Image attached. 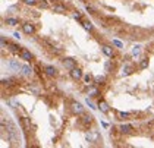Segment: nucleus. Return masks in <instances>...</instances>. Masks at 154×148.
Returning <instances> with one entry per match:
<instances>
[{
  "label": "nucleus",
  "mask_w": 154,
  "mask_h": 148,
  "mask_svg": "<svg viewBox=\"0 0 154 148\" xmlns=\"http://www.w3.org/2000/svg\"><path fill=\"white\" fill-rule=\"evenodd\" d=\"M0 43H2V48H5V47H9V41L5 38V35H2V37H0Z\"/></svg>",
  "instance_id": "obj_30"
},
{
  "label": "nucleus",
  "mask_w": 154,
  "mask_h": 148,
  "mask_svg": "<svg viewBox=\"0 0 154 148\" xmlns=\"http://www.w3.org/2000/svg\"><path fill=\"white\" fill-rule=\"evenodd\" d=\"M43 72H44V75L49 76V78H56L59 75L57 69L53 65H43Z\"/></svg>",
  "instance_id": "obj_5"
},
{
  "label": "nucleus",
  "mask_w": 154,
  "mask_h": 148,
  "mask_svg": "<svg viewBox=\"0 0 154 148\" xmlns=\"http://www.w3.org/2000/svg\"><path fill=\"white\" fill-rule=\"evenodd\" d=\"M9 65H10V67H12L13 70H16V72H21V67H22V65H21L18 60H10V62H9Z\"/></svg>",
  "instance_id": "obj_25"
},
{
  "label": "nucleus",
  "mask_w": 154,
  "mask_h": 148,
  "mask_svg": "<svg viewBox=\"0 0 154 148\" xmlns=\"http://www.w3.org/2000/svg\"><path fill=\"white\" fill-rule=\"evenodd\" d=\"M98 109H100V112H103V113H109L110 106H109V103H107L106 100H103V98H98Z\"/></svg>",
  "instance_id": "obj_17"
},
{
  "label": "nucleus",
  "mask_w": 154,
  "mask_h": 148,
  "mask_svg": "<svg viewBox=\"0 0 154 148\" xmlns=\"http://www.w3.org/2000/svg\"><path fill=\"white\" fill-rule=\"evenodd\" d=\"M101 126L107 129V128H109V123H106V122H101Z\"/></svg>",
  "instance_id": "obj_35"
},
{
  "label": "nucleus",
  "mask_w": 154,
  "mask_h": 148,
  "mask_svg": "<svg viewBox=\"0 0 154 148\" xmlns=\"http://www.w3.org/2000/svg\"><path fill=\"white\" fill-rule=\"evenodd\" d=\"M82 27H84V30L88 31V32H93V31H94V25H93L90 21H84V22H82Z\"/></svg>",
  "instance_id": "obj_23"
},
{
  "label": "nucleus",
  "mask_w": 154,
  "mask_h": 148,
  "mask_svg": "<svg viewBox=\"0 0 154 148\" xmlns=\"http://www.w3.org/2000/svg\"><path fill=\"white\" fill-rule=\"evenodd\" d=\"M21 50H22V47H21L18 43H10V44H9V52H10V53H13V54H19Z\"/></svg>",
  "instance_id": "obj_19"
},
{
  "label": "nucleus",
  "mask_w": 154,
  "mask_h": 148,
  "mask_svg": "<svg viewBox=\"0 0 154 148\" xmlns=\"http://www.w3.org/2000/svg\"><path fill=\"white\" fill-rule=\"evenodd\" d=\"M69 75H71V78L74 79V81H82V76H84V72H82V69L81 67H78V66H75L74 69H71L69 70Z\"/></svg>",
  "instance_id": "obj_7"
},
{
  "label": "nucleus",
  "mask_w": 154,
  "mask_h": 148,
  "mask_svg": "<svg viewBox=\"0 0 154 148\" xmlns=\"http://www.w3.org/2000/svg\"><path fill=\"white\" fill-rule=\"evenodd\" d=\"M115 21H118V19H116V18H112V16H109V18H104L101 22H103V27H112Z\"/></svg>",
  "instance_id": "obj_22"
},
{
  "label": "nucleus",
  "mask_w": 154,
  "mask_h": 148,
  "mask_svg": "<svg viewBox=\"0 0 154 148\" xmlns=\"http://www.w3.org/2000/svg\"><path fill=\"white\" fill-rule=\"evenodd\" d=\"M94 84L101 87V85H106L107 84V78L104 75H98V76H94Z\"/></svg>",
  "instance_id": "obj_20"
},
{
  "label": "nucleus",
  "mask_w": 154,
  "mask_h": 148,
  "mask_svg": "<svg viewBox=\"0 0 154 148\" xmlns=\"http://www.w3.org/2000/svg\"><path fill=\"white\" fill-rule=\"evenodd\" d=\"M87 104H88V107L93 109V110H97V109H98V104H94L91 100H88V97H87Z\"/></svg>",
  "instance_id": "obj_31"
},
{
  "label": "nucleus",
  "mask_w": 154,
  "mask_h": 148,
  "mask_svg": "<svg viewBox=\"0 0 154 148\" xmlns=\"http://www.w3.org/2000/svg\"><path fill=\"white\" fill-rule=\"evenodd\" d=\"M104 67H106V72H110V67H113V65H112V62H106V65H104Z\"/></svg>",
  "instance_id": "obj_33"
},
{
  "label": "nucleus",
  "mask_w": 154,
  "mask_h": 148,
  "mask_svg": "<svg viewBox=\"0 0 154 148\" xmlns=\"http://www.w3.org/2000/svg\"><path fill=\"white\" fill-rule=\"evenodd\" d=\"M21 28H22V32L25 35H34L37 32V25L32 22H24L21 23Z\"/></svg>",
  "instance_id": "obj_3"
},
{
  "label": "nucleus",
  "mask_w": 154,
  "mask_h": 148,
  "mask_svg": "<svg viewBox=\"0 0 154 148\" xmlns=\"http://www.w3.org/2000/svg\"><path fill=\"white\" fill-rule=\"evenodd\" d=\"M82 82H84L85 87H91V85H94V76L91 75V73H84Z\"/></svg>",
  "instance_id": "obj_16"
},
{
  "label": "nucleus",
  "mask_w": 154,
  "mask_h": 148,
  "mask_svg": "<svg viewBox=\"0 0 154 148\" xmlns=\"http://www.w3.org/2000/svg\"><path fill=\"white\" fill-rule=\"evenodd\" d=\"M50 10H52L53 13H57V15H66V13L69 12V6H66V5L62 3V2H56V3L52 5Z\"/></svg>",
  "instance_id": "obj_1"
},
{
  "label": "nucleus",
  "mask_w": 154,
  "mask_h": 148,
  "mask_svg": "<svg viewBox=\"0 0 154 148\" xmlns=\"http://www.w3.org/2000/svg\"><path fill=\"white\" fill-rule=\"evenodd\" d=\"M132 116H134V113H131V112H116V119L119 122H128L132 119Z\"/></svg>",
  "instance_id": "obj_10"
},
{
  "label": "nucleus",
  "mask_w": 154,
  "mask_h": 148,
  "mask_svg": "<svg viewBox=\"0 0 154 148\" xmlns=\"http://www.w3.org/2000/svg\"><path fill=\"white\" fill-rule=\"evenodd\" d=\"M100 95H101V91H100V87L98 85H91V87H88V97H98L100 98Z\"/></svg>",
  "instance_id": "obj_13"
},
{
  "label": "nucleus",
  "mask_w": 154,
  "mask_h": 148,
  "mask_svg": "<svg viewBox=\"0 0 154 148\" xmlns=\"http://www.w3.org/2000/svg\"><path fill=\"white\" fill-rule=\"evenodd\" d=\"M19 57H21V60H24V62H27V63L34 62V54L28 50V48H22L21 53H19Z\"/></svg>",
  "instance_id": "obj_8"
},
{
  "label": "nucleus",
  "mask_w": 154,
  "mask_h": 148,
  "mask_svg": "<svg viewBox=\"0 0 154 148\" xmlns=\"http://www.w3.org/2000/svg\"><path fill=\"white\" fill-rule=\"evenodd\" d=\"M82 2H85V3H87V2H88V0H82Z\"/></svg>",
  "instance_id": "obj_37"
},
{
  "label": "nucleus",
  "mask_w": 154,
  "mask_h": 148,
  "mask_svg": "<svg viewBox=\"0 0 154 148\" xmlns=\"http://www.w3.org/2000/svg\"><path fill=\"white\" fill-rule=\"evenodd\" d=\"M153 138H154V136H153Z\"/></svg>",
  "instance_id": "obj_38"
},
{
  "label": "nucleus",
  "mask_w": 154,
  "mask_h": 148,
  "mask_svg": "<svg viewBox=\"0 0 154 148\" xmlns=\"http://www.w3.org/2000/svg\"><path fill=\"white\" fill-rule=\"evenodd\" d=\"M62 65L68 69V70H71V69H74L75 66H78V65H76V60H75L74 57H63V59H62Z\"/></svg>",
  "instance_id": "obj_11"
},
{
  "label": "nucleus",
  "mask_w": 154,
  "mask_h": 148,
  "mask_svg": "<svg viewBox=\"0 0 154 148\" xmlns=\"http://www.w3.org/2000/svg\"><path fill=\"white\" fill-rule=\"evenodd\" d=\"M140 52H141V45H140V44H137V45L132 47V50H131V56H132V57H137V56L140 54Z\"/></svg>",
  "instance_id": "obj_26"
},
{
  "label": "nucleus",
  "mask_w": 154,
  "mask_h": 148,
  "mask_svg": "<svg viewBox=\"0 0 154 148\" xmlns=\"http://www.w3.org/2000/svg\"><path fill=\"white\" fill-rule=\"evenodd\" d=\"M13 38H16V40H19V38H21V34H19L18 31H15V32H13Z\"/></svg>",
  "instance_id": "obj_34"
},
{
  "label": "nucleus",
  "mask_w": 154,
  "mask_h": 148,
  "mask_svg": "<svg viewBox=\"0 0 154 148\" xmlns=\"http://www.w3.org/2000/svg\"><path fill=\"white\" fill-rule=\"evenodd\" d=\"M82 15H84V13H81L79 10H74V12H72V16H74V19H75V21H78V22L81 23V25H82V22H84V19H82Z\"/></svg>",
  "instance_id": "obj_24"
},
{
  "label": "nucleus",
  "mask_w": 154,
  "mask_h": 148,
  "mask_svg": "<svg viewBox=\"0 0 154 148\" xmlns=\"http://www.w3.org/2000/svg\"><path fill=\"white\" fill-rule=\"evenodd\" d=\"M135 72V66L134 65H131V63H125L120 69V73H119V76L120 78H125V76H129L132 75V73Z\"/></svg>",
  "instance_id": "obj_6"
},
{
  "label": "nucleus",
  "mask_w": 154,
  "mask_h": 148,
  "mask_svg": "<svg viewBox=\"0 0 154 148\" xmlns=\"http://www.w3.org/2000/svg\"><path fill=\"white\" fill-rule=\"evenodd\" d=\"M52 5H53L52 0H38L37 8H38L40 10H47V9H50V8H52Z\"/></svg>",
  "instance_id": "obj_15"
},
{
  "label": "nucleus",
  "mask_w": 154,
  "mask_h": 148,
  "mask_svg": "<svg viewBox=\"0 0 154 148\" xmlns=\"http://www.w3.org/2000/svg\"><path fill=\"white\" fill-rule=\"evenodd\" d=\"M120 135H132L135 132V126L132 125V123H128V122H122L120 125L118 126Z\"/></svg>",
  "instance_id": "obj_2"
},
{
  "label": "nucleus",
  "mask_w": 154,
  "mask_h": 148,
  "mask_svg": "<svg viewBox=\"0 0 154 148\" xmlns=\"http://www.w3.org/2000/svg\"><path fill=\"white\" fill-rule=\"evenodd\" d=\"M101 52L106 57L109 59H115L116 57V50H115V45H109V44H101Z\"/></svg>",
  "instance_id": "obj_4"
},
{
  "label": "nucleus",
  "mask_w": 154,
  "mask_h": 148,
  "mask_svg": "<svg viewBox=\"0 0 154 148\" xmlns=\"http://www.w3.org/2000/svg\"><path fill=\"white\" fill-rule=\"evenodd\" d=\"M148 125H150V126H153V128H154V119H153V120H151V122H150V123H148Z\"/></svg>",
  "instance_id": "obj_36"
},
{
  "label": "nucleus",
  "mask_w": 154,
  "mask_h": 148,
  "mask_svg": "<svg viewBox=\"0 0 154 148\" xmlns=\"http://www.w3.org/2000/svg\"><path fill=\"white\" fill-rule=\"evenodd\" d=\"M32 72H34V67H31L30 65H22V67H21V75L22 76L30 78L32 75Z\"/></svg>",
  "instance_id": "obj_14"
},
{
  "label": "nucleus",
  "mask_w": 154,
  "mask_h": 148,
  "mask_svg": "<svg viewBox=\"0 0 154 148\" xmlns=\"http://www.w3.org/2000/svg\"><path fill=\"white\" fill-rule=\"evenodd\" d=\"M21 2L24 3V5H27V6H31V8L38 5V0H21Z\"/></svg>",
  "instance_id": "obj_28"
},
{
  "label": "nucleus",
  "mask_w": 154,
  "mask_h": 148,
  "mask_svg": "<svg viewBox=\"0 0 154 148\" xmlns=\"http://www.w3.org/2000/svg\"><path fill=\"white\" fill-rule=\"evenodd\" d=\"M5 23L8 27H18L19 25V19L18 18H13V16H8L5 19Z\"/></svg>",
  "instance_id": "obj_18"
},
{
  "label": "nucleus",
  "mask_w": 154,
  "mask_h": 148,
  "mask_svg": "<svg viewBox=\"0 0 154 148\" xmlns=\"http://www.w3.org/2000/svg\"><path fill=\"white\" fill-rule=\"evenodd\" d=\"M81 122H82V125L84 126H91L93 125V122H94V117L90 114V113H82L81 114Z\"/></svg>",
  "instance_id": "obj_12"
},
{
  "label": "nucleus",
  "mask_w": 154,
  "mask_h": 148,
  "mask_svg": "<svg viewBox=\"0 0 154 148\" xmlns=\"http://www.w3.org/2000/svg\"><path fill=\"white\" fill-rule=\"evenodd\" d=\"M85 9H87V12H88V13H91V15H97V9H96L93 5H88V3H87Z\"/></svg>",
  "instance_id": "obj_29"
},
{
  "label": "nucleus",
  "mask_w": 154,
  "mask_h": 148,
  "mask_svg": "<svg viewBox=\"0 0 154 148\" xmlns=\"http://www.w3.org/2000/svg\"><path fill=\"white\" fill-rule=\"evenodd\" d=\"M71 110H72V113L76 114V116H81L82 113H85V107H84L79 101H72V103H71Z\"/></svg>",
  "instance_id": "obj_9"
},
{
  "label": "nucleus",
  "mask_w": 154,
  "mask_h": 148,
  "mask_svg": "<svg viewBox=\"0 0 154 148\" xmlns=\"http://www.w3.org/2000/svg\"><path fill=\"white\" fill-rule=\"evenodd\" d=\"M85 136H87L88 142H96V141H97V138H98V134H97L96 131H91V132H88Z\"/></svg>",
  "instance_id": "obj_21"
},
{
  "label": "nucleus",
  "mask_w": 154,
  "mask_h": 148,
  "mask_svg": "<svg viewBox=\"0 0 154 148\" xmlns=\"http://www.w3.org/2000/svg\"><path fill=\"white\" fill-rule=\"evenodd\" d=\"M112 44H113L115 47H118V48H123V43L119 41V40H112Z\"/></svg>",
  "instance_id": "obj_32"
},
{
  "label": "nucleus",
  "mask_w": 154,
  "mask_h": 148,
  "mask_svg": "<svg viewBox=\"0 0 154 148\" xmlns=\"http://www.w3.org/2000/svg\"><path fill=\"white\" fill-rule=\"evenodd\" d=\"M148 63H150V62H148V57H144V59H141V62H140V66H138V67L142 70V69L148 67Z\"/></svg>",
  "instance_id": "obj_27"
}]
</instances>
